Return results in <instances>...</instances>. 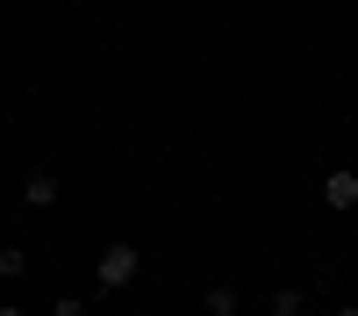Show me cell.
<instances>
[{"label":"cell","instance_id":"obj_1","mask_svg":"<svg viewBox=\"0 0 358 316\" xmlns=\"http://www.w3.org/2000/svg\"><path fill=\"white\" fill-rule=\"evenodd\" d=\"M143 273V252L136 245H108L101 259H94V280H101V295H122V287Z\"/></svg>","mask_w":358,"mask_h":316},{"label":"cell","instance_id":"obj_2","mask_svg":"<svg viewBox=\"0 0 358 316\" xmlns=\"http://www.w3.org/2000/svg\"><path fill=\"white\" fill-rule=\"evenodd\" d=\"M57 194H65V187H57V172H50V165H36V172L22 180V209H50Z\"/></svg>","mask_w":358,"mask_h":316},{"label":"cell","instance_id":"obj_3","mask_svg":"<svg viewBox=\"0 0 358 316\" xmlns=\"http://www.w3.org/2000/svg\"><path fill=\"white\" fill-rule=\"evenodd\" d=\"M322 201H330L337 216H351V209H358V172H344V165H337L330 180H322Z\"/></svg>","mask_w":358,"mask_h":316},{"label":"cell","instance_id":"obj_4","mask_svg":"<svg viewBox=\"0 0 358 316\" xmlns=\"http://www.w3.org/2000/svg\"><path fill=\"white\" fill-rule=\"evenodd\" d=\"M201 316H236V287L215 280V287H208V302H201Z\"/></svg>","mask_w":358,"mask_h":316},{"label":"cell","instance_id":"obj_5","mask_svg":"<svg viewBox=\"0 0 358 316\" xmlns=\"http://www.w3.org/2000/svg\"><path fill=\"white\" fill-rule=\"evenodd\" d=\"M22 273H29V252L8 245V252H0V280H22Z\"/></svg>","mask_w":358,"mask_h":316},{"label":"cell","instance_id":"obj_6","mask_svg":"<svg viewBox=\"0 0 358 316\" xmlns=\"http://www.w3.org/2000/svg\"><path fill=\"white\" fill-rule=\"evenodd\" d=\"M301 309H308L301 287H280V295H273V316H301Z\"/></svg>","mask_w":358,"mask_h":316},{"label":"cell","instance_id":"obj_7","mask_svg":"<svg viewBox=\"0 0 358 316\" xmlns=\"http://www.w3.org/2000/svg\"><path fill=\"white\" fill-rule=\"evenodd\" d=\"M50 316H86V302H79V295H57V302H50Z\"/></svg>","mask_w":358,"mask_h":316},{"label":"cell","instance_id":"obj_8","mask_svg":"<svg viewBox=\"0 0 358 316\" xmlns=\"http://www.w3.org/2000/svg\"><path fill=\"white\" fill-rule=\"evenodd\" d=\"M0 316H29V309H0Z\"/></svg>","mask_w":358,"mask_h":316},{"label":"cell","instance_id":"obj_9","mask_svg":"<svg viewBox=\"0 0 358 316\" xmlns=\"http://www.w3.org/2000/svg\"><path fill=\"white\" fill-rule=\"evenodd\" d=\"M330 316H358V309H330Z\"/></svg>","mask_w":358,"mask_h":316}]
</instances>
